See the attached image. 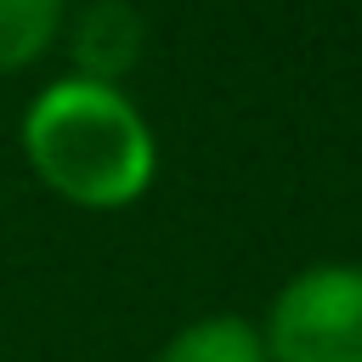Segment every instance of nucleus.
<instances>
[{
    "label": "nucleus",
    "mask_w": 362,
    "mask_h": 362,
    "mask_svg": "<svg viewBox=\"0 0 362 362\" xmlns=\"http://www.w3.org/2000/svg\"><path fill=\"white\" fill-rule=\"evenodd\" d=\"M17 147L28 175L85 215H119L147 198L158 175V136L124 85L62 74L23 107Z\"/></svg>",
    "instance_id": "1"
},
{
    "label": "nucleus",
    "mask_w": 362,
    "mask_h": 362,
    "mask_svg": "<svg viewBox=\"0 0 362 362\" xmlns=\"http://www.w3.org/2000/svg\"><path fill=\"white\" fill-rule=\"evenodd\" d=\"M272 362H362V266L328 260L294 272L260 322Z\"/></svg>",
    "instance_id": "2"
},
{
    "label": "nucleus",
    "mask_w": 362,
    "mask_h": 362,
    "mask_svg": "<svg viewBox=\"0 0 362 362\" xmlns=\"http://www.w3.org/2000/svg\"><path fill=\"white\" fill-rule=\"evenodd\" d=\"M62 45H68V74H85V79H102V85H124V74L141 62L147 51V23L130 0H90L79 11H68V28H62Z\"/></svg>",
    "instance_id": "3"
},
{
    "label": "nucleus",
    "mask_w": 362,
    "mask_h": 362,
    "mask_svg": "<svg viewBox=\"0 0 362 362\" xmlns=\"http://www.w3.org/2000/svg\"><path fill=\"white\" fill-rule=\"evenodd\" d=\"M153 362H272V356H266L260 322H249L238 311H209V317L181 322L158 345Z\"/></svg>",
    "instance_id": "4"
},
{
    "label": "nucleus",
    "mask_w": 362,
    "mask_h": 362,
    "mask_svg": "<svg viewBox=\"0 0 362 362\" xmlns=\"http://www.w3.org/2000/svg\"><path fill=\"white\" fill-rule=\"evenodd\" d=\"M68 28V0H0V79L40 68Z\"/></svg>",
    "instance_id": "5"
}]
</instances>
